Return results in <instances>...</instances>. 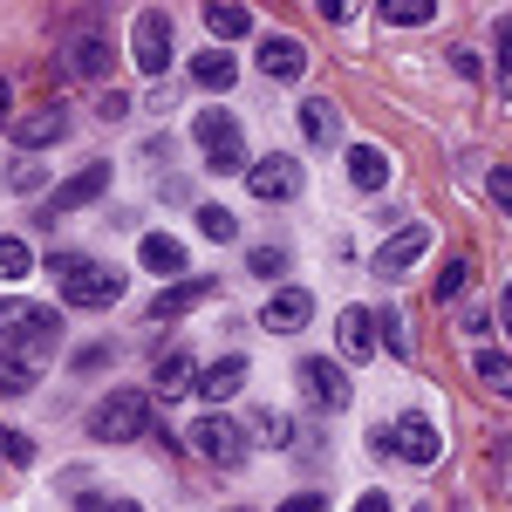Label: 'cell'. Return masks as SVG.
I'll return each mask as SVG.
<instances>
[{
	"label": "cell",
	"instance_id": "cell-1",
	"mask_svg": "<svg viewBox=\"0 0 512 512\" xmlns=\"http://www.w3.org/2000/svg\"><path fill=\"white\" fill-rule=\"evenodd\" d=\"M55 55H62V76L110 82V62H117V48H110V14H103V7H76V14L62 21V35H55Z\"/></svg>",
	"mask_w": 512,
	"mask_h": 512
},
{
	"label": "cell",
	"instance_id": "cell-2",
	"mask_svg": "<svg viewBox=\"0 0 512 512\" xmlns=\"http://www.w3.org/2000/svg\"><path fill=\"white\" fill-rule=\"evenodd\" d=\"M55 342H62V315H55V308L21 301V294H7V301H0V349L48 362V355H55Z\"/></svg>",
	"mask_w": 512,
	"mask_h": 512
},
{
	"label": "cell",
	"instance_id": "cell-3",
	"mask_svg": "<svg viewBox=\"0 0 512 512\" xmlns=\"http://www.w3.org/2000/svg\"><path fill=\"white\" fill-rule=\"evenodd\" d=\"M192 137L198 151H205V171H219V178H246V137H239V117L233 110H198L192 117Z\"/></svg>",
	"mask_w": 512,
	"mask_h": 512
},
{
	"label": "cell",
	"instance_id": "cell-4",
	"mask_svg": "<svg viewBox=\"0 0 512 512\" xmlns=\"http://www.w3.org/2000/svg\"><path fill=\"white\" fill-rule=\"evenodd\" d=\"M89 437H96V444H137V437H151V396L144 390H110L89 410Z\"/></svg>",
	"mask_w": 512,
	"mask_h": 512
},
{
	"label": "cell",
	"instance_id": "cell-5",
	"mask_svg": "<svg viewBox=\"0 0 512 512\" xmlns=\"http://www.w3.org/2000/svg\"><path fill=\"white\" fill-rule=\"evenodd\" d=\"M192 451L205 458V465H219V472H239L246 465V451H253V437H246V424H233V417H219V410H205L192 431Z\"/></svg>",
	"mask_w": 512,
	"mask_h": 512
},
{
	"label": "cell",
	"instance_id": "cell-6",
	"mask_svg": "<svg viewBox=\"0 0 512 512\" xmlns=\"http://www.w3.org/2000/svg\"><path fill=\"white\" fill-rule=\"evenodd\" d=\"M171 55H178V41H171V14H164V7H144V14L130 21V62H137L144 76H164Z\"/></svg>",
	"mask_w": 512,
	"mask_h": 512
},
{
	"label": "cell",
	"instance_id": "cell-7",
	"mask_svg": "<svg viewBox=\"0 0 512 512\" xmlns=\"http://www.w3.org/2000/svg\"><path fill=\"white\" fill-rule=\"evenodd\" d=\"M294 376H301V396H308L315 410H328V417H342V410L355 403L349 369H342V362H328V355H308V362H301Z\"/></svg>",
	"mask_w": 512,
	"mask_h": 512
},
{
	"label": "cell",
	"instance_id": "cell-8",
	"mask_svg": "<svg viewBox=\"0 0 512 512\" xmlns=\"http://www.w3.org/2000/svg\"><path fill=\"white\" fill-rule=\"evenodd\" d=\"M110 192V164H82L76 178H62V185H55V192L41 198V226H55V219H69V212H82V205H96V198Z\"/></svg>",
	"mask_w": 512,
	"mask_h": 512
},
{
	"label": "cell",
	"instance_id": "cell-9",
	"mask_svg": "<svg viewBox=\"0 0 512 512\" xmlns=\"http://www.w3.org/2000/svg\"><path fill=\"white\" fill-rule=\"evenodd\" d=\"M123 287H130V280H123L117 267H103V260H82L76 274L62 280V301H69V308H117Z\"/></svg>",
	"mask_w": 512,
	"mask_h": 512
},
{
	"label": "cell",
	"instance_id": "cell-10",
	"mask_svg": "<svg viewBox=\"0 0 512 512\" xmlns=\"http://www.w3.org/2000/svg\"><path fill=\"white\" fill-rule=\"evenodd\" d=\"M246 192L260 198V205H287V198H301V164L287 158V151L253 158V164H246Z\"/></svg>",
	"mask_w": 512,
	"mask_h": 512
},
{
	"label": "cell",
	"instance_id": "cell-11",
	"mask_svg": "<svg viewBox=\"0 0 512 512\" xmlns=\"http://www.w3.org/2000/svg\"><path fill=\"white\" fill-rule=\"evenodd\" d=\"M437 451H444V437H437V424L424 410H403L390 424V458H403V465H437Z\"/></svg>",
	"mask_w": 512,
	"mask_h": 512
},
{
	"label": "cell",
	"instance_id": "cell-12",
	"mask_svg": "<svg viewBox=\"0 0 512 512\" xmlns=\"http://www.w3.org/2000/svg\"><path fill=\"white\" fill-rule=\"evenodd\" d=\"M424 253H431V226H424V219H403V226H396V233L376 246V274H383V280L410 274Z\"/></svg>",
	"mask_w": 512,
	"mask_h": 512
},
{
	"label": "cell",
	"instance_id": "cell-13",
	"mask_svg": "<svg viewBox=\"0 0 512 512\" xmlns=\"http://www.w3.org/2000/svg\"><path fill=\"white\" fill-rule=\"evenodd\" d=\"M69 110H62V103H41V110H21V117L7 123V137H14V144H21V151H48V144H62V137H69Z\"/></svg>",
	"mask_w": 512,
	"mask_h": 512
},
{
	"label": "cell",
	"instance_id": "cell-14",
	"mask_svg": "<svg viewBox=\"0 0 512 512\" xmlns=\"http://www.w3.org/2000/svg\"><path fill=\"white\" fill-rule=\"evenodd\" d=\"M308 321H315V294L308 287H274L267 308H260V328L267 335H301Z\"/></svg>",
	"mask_w": 512,
	"mask_h": 512
},
{
	"label": "cell",
	"instance_id": "cell-15",
	"mask_svg": "<svg viewBox=\"0 0 512 512\" xmlns=\"http://www.w3.org/2000/svg\"><path fill=\"white\" fill-rule=\"evenodd\" d=\"M219 294V280H164L158 287V301H151V321H178V315H192V308H205Z\"/></svg>",
	"mask_w": 512,
	"mask_h": 512
},
{
	"label": "cell",
	"instance_id": "cell-16",
	"mask_svg": "<svg viewBox=\"0 0 512 512\" xmlns=\"http://www.w3.org/2000/svg\"><path fill=\"white\" fill-rule=\"evenodd\" d=\"M260 76L267 82H301L308 76V48L294 35H260Z\"/></svg>",
	"mask_w": 512,
	"mask_h": 512
},
{
	"label": "cell",
	"instance_id": "cell-17",
	"mask_svg": "<svg viewBox=\"0 0 512 512\" xmlns=\"http://www.w3.org/2000/svg\"><path fill=\"white\" fill-rule=\"evenodd\" d=\"M335 349L349 355V362H369V355L383 349L376 342V308H342L335 315Z\"/></svg>",
	"mask_w": 512,
	"mask_h": 512
},
{
	"label": "cell",
	"instance_id": "cell-18",
	"mask_svg": "<svg viewBox=\"0 0 512 512\" xmlns=\"http://www.w3.org/2000/svg\"><path fill=\"white\" fill-rule=\"evenodd\" d=\"M192 390L205 396L212 410H219V403H233V396L246 390V355H219V362H205V369H198V383H192Z\"/></svg>",
	"mask_w": 512,
	"mask_h": 512
},
{
	"label": "cell",
	"instance_id": "cell-19",
	"mask_svg": "<svg viewBox=\"0 0 512 512\" xmlns=\"http://www.w3.org/2000/svg\"><path fill=\"white\" fill-rule=\"evenodd\" d=\"M137 260H144V274H158V280L192 274V267H185V239H171V233H144L137 239Z\"/></svg>",
	"mask_w": 512,
	"mask_h": 512
},
{
	"label": "cell",
	"instance_id": "cell-20",
	"mask_svg": "<svg viewBox=\"0 0 512 512\" xmlns=\"http://www.w3.org/2000/svg\"><path fill=\"white\" fill-rule=\"evenodd\" d=\"M198 383V362H192V349H164L158 355V369H151V396H164V403H171V396H185Z\"/></svg>",
	"mask_w": 512,
	"mask_h": 512
},
{
	"label": "cell",
	"instance_id": "cell-21",
	"mask_svg": "<svg viewBox=\"0 0 512 512\" xmlns=\"http://www.w3.org/2000/svg\"><path fill=\"white\" fill-rule=\"evenodd\" d=\"M294 117H301V137H308L315 151H328V144H342V110H335L328 96H308V103H301Z\"/></svg>",
	"mask_w": 512,
	"mask_h": 512
},
{
	"label": "cell",
	"instance_id": "cell-22",
	"mask_svg": "<svg viewBox=\"0 0 512 512\" xmlns=\"http://www.w3.org/2000/svg\"><path fill=\"white\" fill-rule=\"evenodd\" d=\"M192 82H198V89H219V96L239 82V62L226 55V41H212L205 55H192Z\"/></svg>",
	"mask_w": 512,
	"mask_h": 512
},
{
	"label": "cell",
	"instance_id": "cell-23",
	"mask_svg": "<svg viewBox=\"0 0 512 512\" xmlns=\"http://www.w3.org/2000/svg\"><path fill=\"white\" fill-rule=\"evenodd\" d=\"M205 35L212 41H246L253 35V14L239 0H205Z\"/></svg>",
	"mask_w": 512,
	"mask_h": 512
},
{
	"label": "cell",
	"instance_id": "cell-24",
	"mask_svg": "<svg viewBox=\"0 0 512 512\" xmlns=\"http://www.w3.org/2000/svg\"><path fill=\"white\" fill-rule=\"evenodd\" d=\"M349 185L355 192H383L390 185V158L376 144H349Z\"/></svg>",
	"mask_w": 512,
	"mask_h": 512
},
{
	"label": "cell",
	"instance_id": "cell-25",
	"mask_svg": "<svg viewBox=\"0 0 512 512\" xmlns=\"http://www.w3.org/2000/svg\"><path fill=\"white\" fill-rule=\"evenodd\" d=\"M246 437L267 444V451H294V417H287V410H253V417H246Z\"/></svg>",
	"mask_w": 512,
	"mask_h": 512
},
{
	"label": "cell",
	"instance_id": "cell-26",
	"mask_svg": "<svg viewBox=\"0 0 512 512\" xmlns=\"http://www.w3.org/2000/svg\"><path fill=\"white\" fill-rule=\"evenodd\" d=\"M35 383H41V362H35V355L0 349V396H28Z\"/></svg>",
	"mask_w": 512,
	"mask_h": 512
},
{
	"label": "cell",
	"instance_id": "cell-27",
	"mask_svg": "<svg viewBox=\"0 0 512 512\" xmlns=\"http://www.w3.org/2000/svg\"><path fill=\"white\" fill-rule=\"evenodd\" d=\"M472 376L485 383L492 396H506L512 403V355H499V349H472Z\"/></svg>",
	"mask_w": 512,
	"mask_h": 512
},
{
	"label": "cell",
	"instance_id": "cell-28",
	"mask_svg": "<svg viewBox=\"0 0 512 512\" xmlns=\"http://www.w3.org/2000/svg\"><path fill=\"white\" fill-rule=\"evenodd\" d=\"M376 7H383L390 28H424V21H437V0H376Z\"/></svg>",
	"mask_w": 512,
	"mask_h": 512
},
{
	"label": "cell",
	"instance_id": "cell-29",
	"mask_svg": "<svg viewBox=\"0 0 512 512\" xmlns=\"http://www.w3.org/2000/svg\"><path fill=\"white\" fill-rule=\"evenodd\" d=\"M35 274V253L21 233H0V280H28Z\"/></svg>",
	"mask_w": 512,
	"mask_h": 512
},
{
	"label": "cell",
	"instance_id": "cell-30",
	"mask_svg": "<svg viewBox=\"0 0 512 512\" xmlns=\"http://www.w3.org/2000/svg\"><path fill=\"white\" fill-rule=\"evenodd\" d=\"M198 239H212V246H233L239 239V219L226 205H198Z\"/></svg>",
	"mask_w": 512,
	"mask_h": 512
},
{
	"label": "cell",
	"instance_id": "cell-31",
	"mask_svg": "<svg viewBox=\"0 0 512 512\" xmlns=\"http://www.w3.org/2000/svg\"><path fill=\"white\" fill-rule=\"evenodd\" d=\"M246 274L253 280H280L287 274V246H253V253H246Z\"/></svg>",
	"mask_w": 512,
	"mask_h": 512
},
{
	"label": "cell",
	"instance_id": "cell-32",
	"mask_svg": "<svg viewBox=\"0 0 512 512\" xmlns=\"http://www.w3.org/2000/svg\"><path fill=\"white\" fill-rule=\"evenodd\" d=\"M492 82H499V96L512 103V21L499 28V41H492Z\"/></svg>",
	"mask_w": 512,
	"mask_h": 512
},
{
	"label": "cell",
	"instance_id": "cell-33",
	"mask_svg": "<svg viewBox=\"0 0 512 512\" xmlns=\"http://www.w3.org/2000/svg\"><path fill=\"white\" fill-rule=\"evenodd\" d=\"M465 280H472V260H444V274H437V301H458Z\"/></svg>",
	"mask_w": 512,
	"mask_h": 512
},
{
	"label": "cell",
	"instance_id": "cell-34",
	"mask_svg": "<svg viewBox=\"0 0 512 512\" xmlns=\"http://www.w3.org/2000/svg\"><path fill=\"white\" fill-rule=\"evenodd\" d=\"M485 198H492V205H499V212L512 219V164H492V178H485Z\"/></svg>",
	"mask_w": 512,
	"mask_h": 512
},
{
	"label": "cell",
	"instance_id": "cell-35",
	"mask_svg": "<svg viewBox=\"0 0 512 512\" xmlns=\"http://www.w3.org/2000/svg\"><path fill=\"white\" fill-rule=\"evenodd\" d=\"M130 110H137V103H130V89H103V96H96V117H103V123H123Z\"/></svg>",
	"mask_w": 512,
	"mask_h": 512
},
{
	"label": "cell",
	"instance_id": "cell-36",
	"mask_svg": "<svg viewBox=\"0 0 512 512\" xmlns=\"http://www.w3.org/2000/svg\"><path fill=\"white\" fill-rule=\"evenodd\" d=\"M76 512H144L137 499H103V492H76Z\"/></svg>",
	"mask_w": 512,
	"mask_h": 512
},
{
	"label": "cell",
	"instance_id": "cell-37",
	"mask_svg": "<svg viewBox=\"0 0 512 512\" xmlns=\"http://www.w3.org/2000/svg\"><path fill=\"white\" fill-rule=\"evenodd\" d=\"M117 362V349L110 342H89V349H76V369H110Z\"/></svg>",
	"mask_w": 512,
	"mask_h": 512
},
{
	"label": "cell",
	"instance_id": "cell-38",
	"mask_svg": "<svg viewBox=\"0 0 512 512\" xmlns=\"http://www.w3.org/2000/svg\"><path fill=\"white\" fill-rule=\"evenodd\" d=\"M0 458H14V465H28V458H35V444H28L21 431H0Z\"/></svg>",
	"mask_w": 512,
	"mask_h": 512
},
{
	"label": "cell",
	"instance_id": "cell-39",
	"mask_svg": "<svg viewBox=\"0 0 512 512\" xmlns=\"http://www.w3.org/2000/svg\"><path fill=\"white\" fill-rule=\"evenodd\" d=\"M7 185H14V192H41V164H14Z\"/></svg>",
	"mask_w": 512,
	"mask_h": 512
},
{
	"label": "cell",
	"instance_id": "cell-40",
	"mask_svg": "<svg viewBox=\"0 0 512 512\" xmlns=\"http://www.w3.org/2000/svg\"><path fill=\"white\" fill-rule=\"evenodd\" d=\"M321 7V21H335V28H342V21H355V7H362V0H315Z\"/></svg>",
	"mask_w": 512,
	"mask_h": 512
},
{
	"label": "cell",
	"instance_id": "cell-41",
	"mask_svg": "<svg viewBox=\"0 0 512 512\" xmlns=\"http://www.w3.org/2000/svg\"><path fill=\"white\" fill-rule=\"evenodd\" d=\"M280 512H328V492H294Z\"/></svg>",
	"mask_w": 512,
	"mask_h": 512
},
{
	"label": "cell",
	"instance_id": "cell-42",
	"mask_svg": "<svg viewBox=\"0 0 512 512\" xmlns=\"http://www.w3.org/2000/svg\"><path fill=\"white\" fill-rule=\"evenodd\" d=\"M82 260H89V253H48V274H55V280H69V274L82 267Z\"/></svg>",
	"mask_w": 512,
	"mask_h": 512
},
{
	"label": "cell",
	"instance_id": "cell-43",
	"mask_svg": "<svg viewBox=\"0 0 512 512\" xmlns=\"http://www.w3.org/2000/svg\"><path fill=\"white\" fill-rule=\"evenodd\" d=\"M144 158L158 164V158H171V130H158V137H144Z\"/></svg>",
	"mask_w": 512,
	"mask_h": 512
},
{
	"label": "cell",
	"instance_id": "cell-44",
	"mask_svg": "<svg viewBox=\"0 0 512 512\" xmlns=\"http://www.w3.org/2000/svg\"><path fill=\"white\" fill-rule=\"evenodd\" d=\"M492 328V308H465V335H485Z\"/></svg>",
	"mask_w": 512,
	"mask_h": 512
},
{
	"label": "cell",
	"instance_id": "cell-45",
	"mask_svg": "<svg viewBox=\"0 0 512 512\" xmlns=\"http://www.w3.org/2000/svg\"><path fill=\"white\" fill-rule=\"evenodd\" d=\"M7 123H14V82L0 76V130H7Z\"/></svg>",
	"mask_w": 512,
	"mask_h": 512
},
{
	"label": "cell",
	"instance_id": "cell-46",
	"mask_svg": "<svg viewBox=\"0 0 512 512\" xmlns=\"http://www.w3.org/2000/svg\"><path fill=\"white\" fill-rule=\"evenodd\" d=\"M499 328H506V342H512V280L499 287Z\"/></svg>",
	"mask_w": 512,
	"mask_h": 512
},
{
	"label": "cell",
	"instance_id": "cell-47",
	"mask_svg": "<svg viewBox=\"0 0 512 512\" xmlns=\"http://www.w3.org/2000/svg\"><path fill=\"white\" fill-rule=\"evenodd\" d=\"M355 512H390V492H362V499H355Z\"/></svg>",
	"mask_w": 512,
	"mask_h": 512
},
{
	"label": "cell",
	"instance_id": "cell-48",
	"mask_svg": "<svg viewBox=\"0 0 512 512\" xmlns=\"http://www.w3.org/2000/svg\"><path fill=\"white\" fill-rule=\"evenodd\" d=\"M417 512H437V506H417Z\"/></svg>",
	"mask_w": 512,
	"mask_h": 512
}]
</instances>
